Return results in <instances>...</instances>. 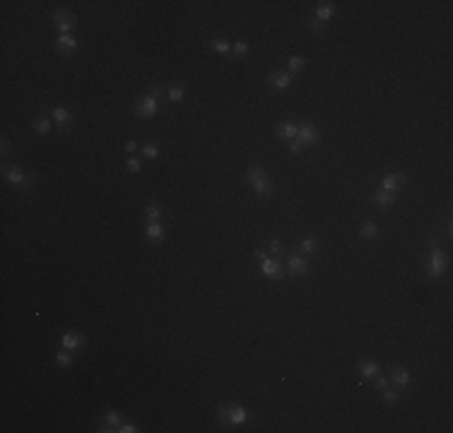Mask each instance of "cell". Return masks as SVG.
<instances>
[{"mask_svg": "<svg viewBox=\"0 0 453 433\" xmlns=\"http://www.w3.org/2000/svg\"><path fill=\"white\" fill-rule=\"evenodd\" d=\"M446 270H448V255H444V253H441L436 236H432V239H429V258H427V272H429V277H434V279H436V277H444Z\"/></svg>", "mask_w": 453, "mask_h": 433, "instance_id": "6da1fadb", "label": "cell"}, {"mask_svg": "<svg viewBox=\"0 0 453 433\" xmlns=\"http://www.w3.org/2000/svg\"><path fill=\"white\" fill-rule=\"evenodd\" d=\"M3 176H5V181H8L12 188H17L19 193H32V190H34V185H37V176H27L22 169H19V166L5 164Z\"/></svg>", "mask_w": 453, "mask_h": 433, "instance_id": "7a4b0ae2", "label": "cell"}, {"mask_svg": "<svg viewBox=\"0 0 453 433\" xmlns=\"http://www.w3.org/2000/svg\"><path fill=\"white\" fill-rule=\"evenodd\" d=\"M157 111H159V99L152 96V94H145V96H140L138 102L133 104V113L138 118H155Z\"/></svg>", "mask_w": 453, "mask_h": 433, "instance_id": "3957f363", "label": "cell"}, {"mask_svg": "<svg viewBox=\"0 0 453 433\" xmlns=\"http://www.w3.org/2000/svg\"><path fill=\"white\" fill-rule=\"evenodd\" d=\"M51 22H53V27H56L61 34H73L75 27H77V17H75L70 10H56V12H51Z\"/></svg>", "mask_w": 453, "mask_h": 433, "instance_id": "277c9868", "label": "cell"}, {"mask_svg": "<svg viewBox=\"0 0 453 433\" xmlns=\"http://www.w3.org/2000/svg\"><path fill=\"white\" fill-rule=\"evenodd\" d=\"M296 140L301 142V147H314L316 142L321 140V130L316 128L314 123H304V125H299Z\"/></svg>", "mask_w": 453, "mask_h": 433, "instance_id": "5b68a950", "label": "cell"}, {"mask_svg": "<svg viewBox=\"0 0 453 433\" xmlns=\"http://www.w3.org/2000/svg\"><path fill=\"white\" fill-rule=\"evenodd\" d=\"M61 347H63V349H70V351H82L84 347H87V337H84L82 332L70 330L61 337Z\"/></svg>", "mask_w": 453, "mask_h": 433, "instance_id": "8992f818", "label": "cell"}, {"mask_svg": "<svg viewBox=\"0 0 453 433\" xmlns=\"http://www.w3.org/2000/svg\"><path fill=\"white\" fill-rule=\"evenodd\" d=\"M285 265H287V272H289L292 277H304L306 272H309V260H306L304 255H299V253L287 255Z\"/></svg>", "mask_w": 453, "mask_h": 433, "instance_id": "52a82bcc", "label": "cell"}, {"mask_svg": "<svg viewBox=\"0 0 453 433\" xmlns=\"http://www.w3.org/2000/svg\"><path fill=\"white\" fill-rule=\"evenodd\" d=\"M260 272L268 277V279H273V282H278V279H282L285 277V268H282V262L275 258H265V260H260Z\"/></svg>", "mask_w": 453, "mask_h": 433, "instance_id": "ba28073f", "label": "cell"}, {"mask_svg": "<svg viewBox=\"0 0 453 433\" xmlns=\"http://www.w3.org/2000/svg\"><path fill=\"white\" fill-rule=\"evenodd\" d=\"M51 118H53V123L61 128V132H68V130L75 128L73 113H70L68 109H63V106H56V109L51 111Z\"/></svg>", "mask_w": 453, "mask_h": 433, "instance_id": "9c48e42d", "label": "cell"}, {"mask_svg": "<svg viewBox=\"0 0 453 433\" xmlns=\"http://www.w3.org/2000/svg\"><path fill=\"white\" fill-rule=\"evenodd\" d=\"M405 183H407L405 174H386V176H381V190H386V193L396 195V190L405 188Z\"/></svg>", "mask_w": 453, "mask_h": 433, "instance_id": "30bf717a", "label": "cell"}, {"mask_svg": "<svg viewBox=\"0 0 453 433\" xmlns=\"http://www.w3.org/2000/svg\"><path fill=\"white\" fill-rule=\"evenodd\" d=\"M268 82L273 89H278V92H285L292 87V75L287 73V70H275V73H270Z\"/></svg>", "mask_w": 453, "mask_h": 433, "instance_id": "8fae6325", "label": "cell"}, {"mask_svg": "<svg viewBox=\"0 0 453 433\" xmlns=\"http://www.w3.org/2000/svg\"><path fill=\"white\" fill-rule=\"evenodd\" d=\"M251 419L249 409L244 405H236V402H229V426H241Z\"/></svg>", "mask_w": 453, "mask_h": 433, "instance_id": "7c38bea8", "label": "cell"}, {"mask_svg": "<svg viewBox=\"0 0 453 433\" xmlns=\"http://www.w3.org/2000/svg\"><path fill=\"white\" fill-rule=\"evenodd\" d=\"M77 48H80V44H77V39H75L73 34H61V37H58L56 51L61 55H73Z\"/></svg>", "mask_w": 453, "mask_h": 433, "instance_id": "4fadbf2b", "label": "cell"}, {"mask_svg": "<svg viewBox=\"0 0 453 433\" xmlns=\"http://www.w3.org/2000/svg\"><path fill=\"white\" fill-rule=\"evenodd\" d=\"M164 234H167V229H164L159 221H147V224H145V236H147V241L152 246H159V243L164 241Z\"/></svg>", "mask_w": 453, "mask_h": 433, "instance_id": "5bb4252c", "label": "cell"}, {"mask_svg": "<svg viewBox=\"0 0 453 433\" xmlns=\"http://www.w3.org/2000/svg\"><path fill=\"white\" fill-rule=\"evenodd\" d=\"M388 380L393 383L396 387H400V390H405L407 385H410V371L405 369V366H393L388 373Z\"/></svg>", "mask_w": 453, "mask_h": 433, "instance_id": "9a60e30c", "label": "cell"}, {"mask_svg": "<svg viewBox=\"0 0 453 433\" xmlns=\"http://www.w3.org/2000/svg\"><path fill=\"white\" fill-rule=\"evenodd\" d=\"M371 203L376 205L379 210H390V207L396 205V195L386 193V190H381V188H379V190L374 193V197H371Z\"/></svg>", "mask_w": 453, "mask_h": 433, "instance_id": "2e32d148", "label": "cell"}, {"mask_svg": "<svg viewBox=\"0 0 453 433\" xmlns=\"http://www.w3.org/2000/svg\"><path fill=\"white\" fill-rule=\"evenodd\" d=\"M296 132H299V125H294V123H289V120H282V123H278V128H275V135H278L280 140H296Z\"/></svg>", "mask_w": 453, "mask_h": 433, "instance_id": "e0dca14e", "label": "cell"}, {"mask_svg": "<svg viewBox=\"0 0 453 433\" xmlns=\"http://www.w3.org/2000/svg\"><path fill=\"white\" fill-rule=\"evenodd\" d=\"M51 128H53V118H48V116H39L32 120V132H37V135H48Z\"/></svg>", "mask_w": 453, "mask_h": 433, "instance_id": "ac0fdd59", "label": "cell"}, {"mask_svg": "<svg viewBox=\"0 0 453 433\" xmlns=\"http://www.w3.org/2000/svg\"><path fill=\"white\" fill-rule=\"evenodd\" d=\"M253 193L258 195V197H273V193H275V185H273V181H270V176L268 178H263V181H258V183H253Z\"/></svg>", "mask_w": 453, "mask_h": 433, "instance_id": "d6986e66", "label": "cell"}, {"mask_svg": "<svg viewBox=\"0 0 453 433\" xmlns=\"http://www.w3.org/2000/svg\"><path fill=\"white\" fill-rule=\"evenodd\" d=\"M335 15V3H318L316 8V19H321L323 24H328Z\"/></svg>", "mask_w": 453, "mask_h": 433, "instance_id": "ffe728a7", "label": "cell"}, {"mask_svg": "<svg viewBox=\"0 0 453 433\" xmlns=\"http://www.w3.org/2000/svg\"><path fill=\"white\" fill-rule=\"evenodd\" d=\"M400 399H403L400 387H386V390H381V402H383V405L393 407V405H398Z\"/></svg>", "mask_w": 453, "mask_h": 433, "instance_id": "44dd1931", "label": "cell"}, {"mask_svg": "<svg viewBox=\"0 0 453 433\" xmlns=\"http://www.w3.org/2000/svg\"><path fill=\"white\" fill-rule=\"evenodd\" d=\"M118 426H120V414H118V412H109V414L104 416V421H102V426H99V431H102V433L116 431Z\"/></svg>", "mask_w": 453, "mask_h": 433, "instance_id": "7402d4cb", "label": "cell"}, {"mask_svg": "<svg viewBox=\"0 0 453 433\" xmlns=\"http://www.w3.org/2000/svg\"><path fill=\"white\" fill-rule=\"evenodd\" d=\"M379 224H376V221H364V224H361L359 226V236L364 241H374L376 239V236H379Z\"/></svg>", "mask_w": 453, "mask_h": 433, "instance_id": "603a6c76", "label": "cell"}, {"mask_svg": "<svg viewBox=\"0 0 453 433\" xmlns=\"http://www.w3.org/2000/svg\"><path fill=\"white\" fill-rule=\"evenodd\" d=\"M167 99L171 104H181L186 99V87H181V84H169L167 87Z\"/></svg>", "mask_w": 453, "mask_h": 433, "instance_id": "cb8c5ba5", "label": "cell"}, {"mask_svg": "<svg viewBox=\"0 0 453 433\" xmlns=\"http://www.w3.org/2000/svg\"><path fill=\"white\" fill-rule=\"evenodd\" d=\"M207 46L213 48L215 53H220V55H229L231 53V44L227 41V39H210V41H207Z\"/></svg>", "mask_w": 453, "mask_h": 433, "instance_id": "d4e9b609", "label": "cell"}, {"mask_svg": "<svg viewBox=\"0 0 453 433\" xmlns=\"http://www.w3.org/2000/svg\"><path fill=\"white\" fill-rule=\"evenodd\" d=\"M359 373L364 376V378H374V376H379L381 373V366L376 363V361H361L359 363Z\"/></svg>", "mask_w": 453, "mask_h": 433, "instance_id": "484cf974", "label": "cell"}, {"mask_svg": "<svg viewBox=\"0 0 453 433\" xmlns=\"http://www.w3.org/2000/svg\"><path fill=\"white\" fill-rule=\"evenodd\" d=\"M263 178H268V171L263 169V166H251L249 171H246V183H258V181H263Z\"/></svg>", "mask_w": 453, "mask_h": 433, "instance_id": "4316f807", "label": "cell"}, {"mask_svg": "<svg viewBox=\"0 0 453 433\" xmlns=\"http://www.w3.org/2000/svg\"><path fill=\"white\" fill-rule=\"evenodd\" d=\"M56 363L61 366V369H68V366H73L75 363V351H70V349H63V351H56Z\"/></svg>", "mask_w": 453, "mask_h": 433, "instance_id": "83f0119b", "label": "cell"}, {"mask_svg": "<svg viewBox=\"0 0 453 433\" xmlns=\"http://www.w3.org/2000/svg\"><path fill=\"white\" fill-rule=\"evenodd\" d=\"M299 250L304 253V255H314V253H318L321 250V243L316 239H301V243H299Z\"/></svg>", "mask_w": 453, "mask_h": 433, "instance_id": "f1b7e54d", "label": "cell"}, {"mask_svg": "<svg viewBox=\"0 0 453 433\" xmlns=\"http://www.w3.org/2000/svg\"><path fill=\"white\" fill-rule=\"evenodd\" d=\"M306 68V60L301 58V55H292V58H287V73L292 75V73H301Z\"/></svg>", "mask_w": 453, "mask_h": 433, "instance_id": "f546056e", "label": "cell"}, {"mask_svg": "<svg viewBox=\"0 0 453 433\" xmlns=\"http://www.w3.org/2000/svg\"><path fill=\"white\" fill-rule=\"evenodd\" d=\"M162 219V207L157 203H149L145 207V221H159Z\"/></svg>", "mask_w": 453, "mask_h": 433, "instance_id": "4dcf8cb0", "label": "cell"}, {"mask_svg": "<svg viewBox=\"0 0 453 433\" xmlns=\"http://www.w3.org/2000/svg\"><path fill=\"white\" fill-rule=\"evenodd\" d=\"M159 157V145L157 142H147L142 147V159H157Z\"/></svg>", "mask_w": 453, "mask_h": 433, "instance_id": "1f68e13d", "label": "cell"}, {"mask_svg": "<svg viewBox=\"0 0 453 433\" xmlns=\"http://www.w3.org/2000/svg\"><path fill=\"white\" fill-rule=\"evenodd\" d=\"M231 51H234V55L244 58V55H249L251 46H249V41H234V44H231Z\"/></svg>", "mask_w": 453, "mask_h": 433, "instance_id": "d6a6232c", "label": "cell"}, {"mask_svg": "<svg viewBox=\"0 0 453 433\" xmlns=\"http://www.w3.org/2000/svg\"><path fill=\"white\" fill-rule=\"evenodd\" d=\"M126 171H128V174H140V171H142V161H140L138 157H128L126 159Z\"/></svg>", "mask_w": 453, "mask_h": 433, "instance_id": "836d02e7", "label": "cell"}, {"mask_svg": "<svg viewBox=\"0 0 453 433\" xmlns=\"http://www.w3.org/2000/svg\"><path fill=\"white\" fill-rule=\"evenodd\" d=\"M217 421L222 426H229V402L217 407Z\"/></svg>", "mask_w": 453, "mask_h": 433, "instance_id": "e575fe53", "label": "cell"}, {"mask_svg": "<svg viewBox=\"0 0 453 433\" xmlns=\"http://www.w3.org/2000/svg\"><path fill=\"white\" fill-rule=\"evenodd\" d=\"M309 29H311V31H316V34H323V31H325V24L321 22V19L311 17V19H309Z\"/></svg>", "mask_w": 453, "mask_h": 433, "instance_id": "d590c367", "label": "cell"}, {"mask_svg": "<svg viewBox=\"0 0 453 433\" xmlns=\"http://www.w3.org/2000/svg\"><path fill=\"white\" fill-rule=\"evenodd\" d=\"M371 380H374V387H376V390H386V387L390 385V380H388V378H383L381 373H379V376H374Z\"/></svg>", "mask_w": 453, "mask_h": 433, "instance_id": "8d00e7d4", "label": "cell"}, {"mask_svg": "<svg viewBox=\"0 0 453 433\" xmlns=\"http://www.w3.org/2000/svg\"><path fill=\"white\" fill-rule=\"evenodd\" d=\"M0 152H3V157H8L10 152H12V145H10L8 135H3V138H0Z\"/></svg>", "mask_w": 453, "mask_h": 433, "instance_id": "74e56055", "label": "cell"}, {"mask_svg": "<svg viewBox=\"0 0 453 433\" xmlns=\"http://www.w3.org/2000/svg\"><path fill=\"white\" fill-rule=\"evenodd\" d=\"M116 431H118V433H138L140 428H138V426H135V424H128V421H120V426H118V428H116Z\"/></svg>", "mask_w": 453, "mask_h": 433, "instance_id": "f35d334b", "label": "cell"}, {"mask_svg": "<svg viewBox=\"0 0 453 433\" xmlns=\"http://www.w3.org/2000/svg\"><path fill=\"white\" fill-rule=\"evenodd\" d=\"M270 253H275V255H282V253H285V248H282V243H280L278 239L270 241Z\"/></svg>", "mask_w": 453, "mask_h": 433, "instance_id": "ab89813d", "label": "cell"}, {"mask_svg": "<svg viewBox=\"0 0 453 433\" xmlns=\"http://www.w3.org/2000/svg\"><path fill=\"white\" fill-rule=\"evenodd\" d=\"M289 152H292V154H301V152H304L301 142H299V140H289Z\"/></svg>", "mask_w": 453, "mask_h": 433, "instance_id": "60d3db41", "label": "cell"}, {"mask_svg": "<svg viewBox=\"0 0 453 433\" xmlns=\"http://www.w3.org/2000/svg\"><path fill=\"white\" fill-rule=\"evenodd\" d=\"M123 149H126V152H128L130 157H133V152H135V149H138V142H135V140H128V142H126V145H123Z\"/></svg>", "mask_w": 453, "mask_h": 433, "instance_id": "b9f144b4", "label": "cell"}, {"mask_svg": "<svg viewBox=\"0 0 453 433\" xmlns=\"http://www.w3.org/2000/svg\"><path fill=\"white\" fill-rule=\"evenodd\" d=\"M253 258L258 260V262H260V260H265V258H268V250H263V248H256V253H253Z\"/></svg>", "mask_w": 453, "mask_h": 433, "instance_id": "7bdbcfd3", "label": "cell"}, {"mask_svg": "<svg viewBox=\"0 0 453 433\" xmlns=\"http://www.w3.org/2000/svg\"><path fill=\"white\" fill-rule=\"evenodd\" d=\"M149 94H152V96H157V99H159V96H162V94H167V92H164V89H162V87H159V84H155V87H152V89H149Z\"/></svg>", "mask_w": 453, "mask_h": 433, "instance_id": "ee69618b", "label": "cell"}]
</instances>
